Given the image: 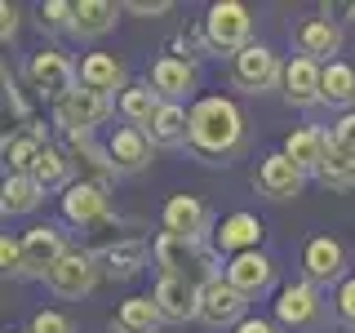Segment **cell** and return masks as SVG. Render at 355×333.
I'll use <instances>...</instances> for the list:
<instances>
[{
  "label": "cell",
  "mask_w": 355,
  "mask_h": 333,
  "mask_svg": "<svg viewBox=\"0 0 355 333\" xmlns=\"http://www.w3.org/2000/svg\"><path fill=\"white\" fill-rule=\"evenodd\" d=\"M244 142V116L231 98L209 94L191 107V151L205 164H227Z\"/></svg>",
  "instance_id": "1"
},
{
  "label": "cell",
  "mask_w": 355,
  "mask_h": 333,
  "mask_svg": "<svg viewBox=\"0 0 355 333\" xmlns=\"http://www.w3.org/2000/svg\"><path fill=\"white\" fill-rule=\"evenodd\" d=\"M218 258L222 253L214 249V244L205 240H182V236H155V262H160L164 275H173V280H191L205 289L209 280H218Z\"/></svg>",
  "instance_id": "2"
},
{
  "label": "cell",
  "mask_w": 355,
  "mask_h": 333,
  "mask_svg": "<svg viewBox=\"0 0 355 333\" xmlns=\"http://www.w3.org/2000/svg\"><path fill=\"white\" fill-rule=\"evenodd\" d=\"M275 325L284 333H324L329 329V302L315 284L293 280L275 293Z\"/></svg>",
  "instance_id": "3"
},
{
  "label": "cell",
  "mask_w": 355,
  "mask_h": 333,
  "mask_svg": "<svg viewBox=\"0 0 355 333\" xmlns=\"http://www.w3.org/2000/svg\"><path fill=\"white\" fill-rule=\"evenodd\" d=\"M205 44L214 53H231L236 58L240 49H249V36H253V14L249 5H240V0H218V5H209L205 14Z\"/></svg>",
  "instance_id": "4"
},
{
  "label": "cell",
  "mask_w": 355,
  "mask_h": 333,
  "mask_svg": "<svg viewBox=\"0 0 355 333\" xmlns=\"http://www.w3.org/2000/svg\"><path fill=\"white\" fill-rule=\"evenodd\" d=\"M27 80L40 98L62 103L71 89H80V67L67 58L62 49H40V53H31V62H27Z\"/></svg>",
  "instance_id": "5"
},
{
  "label": "cell",
  "mask_w": 355,
  "mask_h": 333,
  "mask_svg": "<svg viewBox=\"0 0 355 333\" xmlns=\"http://www.w3.org/2000/svg\"><path fill=\"white\" fill-rule=\"evenodd\" d=\"M280 80H284V62L266 44H249V49H240L231 58V85L240 94H266V89H275Z\"/></svg>",
  "instance_id": "6"
},
{
  "label": "cell",
  "mask_w": 355,
  "mask_h": 333,
  "mask_svg": "<svg viewBox=\"0 0 355 333\" xmlns=\"http://www.w3.org/2000/svg\"><path fill=\"white\" fill-rule=\"evenodd\" d=\"M111 107H116V98L94 94V89L80 85V89H71L62 103H53V125L62 133H94L111 116Z\"/></svg>",
  "instance_id": "7"
},
{
  "label": "cell",
  "mask_w": 355,
  "mask_h": 333,
  "mask_svg": "<svg viewBox=\"0 0 355 333\" xmlns=\"http://www.w3.org/2000/svg\"><path fill=\"white\" fill-rule=\"evenodd\" d=\"M98 275H103V266H98L94 253H85V249H67L58 266H53L49 275H44V284H49V293H58V298H89L94 293V284H98Z\"/></svg>",
  "instance_id": "8"
},
{
  "label": "cell",
  "mask_w": 355,
  "mask_h": 333,
  "mask_svg": "<svg viewBox=\"0 0 355 333\" xmlns=\"http://www.w3.org/2000/svg\"><path fill=\"white\" fill-rule=\"evenodd\" d=\"M244 311H249V298H244L227 275H218V280H209L205 289H200V325H209V329H236V325L249 320Z\"/></svg>",
  "instance_id": "9"
},
{
  "label": "cell",
  "mask_w": 355,
  "mask_h": 333,
  "mask_svg": "<svg viewBox=\"0 0 355 333\" xmlns=\"http://www.w3.org/2000/svg\"><path fill=\"white\" fill-rule=\"evenodd\" d=\"M302 280L315 284V289H329V284L347 280V249H342V240L311 236L302 244Z\"/></svg>",
  "instance_id": "10"
},
{
  "label": "cell",
  "mask_w": 355,
  "mask_h": 333,
  "mask_svg": "<svg viewBox=\"0 0 355 333\" xmlns=\"http://www.w3.org/2000/svg\"><path fill=\"white\" fill-rule=\"evenodd\" d=\"M160 227L164 236H182V240H205V231L214 227V214L200 196H169L160 209Z\"/></svg>",
  "instance_id": "11"
},
{
  "label": "cell",
  "mask_w": 355,
  "mask_h": 333,
  "mask_svg": "<svg viewBox=\"0 0 355 333\" xmlns=\"http://www.w3.org/2000/svg\"><path fill=\"white\" fill-rule=\"evenodd\" d=\"M94 258L103 266V275H111V280H133L155 258V244H147L142 236H125V240H111L103 249H94Z\"/></svg>",
  "instance_id": "12"
},
{
  "label": "cell",
  "mask_w": 355,
  "mask_h": 333,
  "mask_svg": "<svg viewBox=\"0 0 355 333\" xmlns=\"http://www.w3.org/2000/svg\"><path fill=\"white\" fill-rule=\"evenodd\" d=\"M253 187H258L266 200H293V196H302L306 173L297 169L284 151H271V155H262L258 173H253Z\"/></svg>",
  "instance_id": "13"
},
{
  "label": "cell",
  "mask_w": 355,
  "mask_h": 333,
  "mask_svg": "<svg viewBox=\"0 0 355 333\" xmlns=\"http://www.w3.org/2000/svg\"><path fill=\"white\" fill-rule=\"evenodd\" d=\"M147 85L164 98V103H178V98H187V94H191V89L200 85V67H196L191 58L164 53V58H155V62H151Z\"/></svg>",
  "instance_id": "14"
},
{
  "label": "cell",
  "mask_w": 355,
  "mask_h": 333,
  "mask_svg": "<svg viewBox=\"0 0 355 333\" xmlns=\"http://www.w3.org/2000/svg\"><path fill=\"white\" fill-rule=\"evenodd\" d=\"M320 85H324V62L302 58V53L284 62L280 94H284L288 107H315V103H320Z\"/></svg>",
  "instance_id": "15"
},
{
  "label": "cell",
  "mask_w": 355,
  "mask_h": 333,
  "mask_svg": "<svg viewBox=\"0 0 355 333\" xmlns=\"http://www.w3.org/2000/svg\"><path fill=\"white\" fill-rule=\"evenodd\" d=\"M155 307L169 325H187V320H200V284L191 280H173V275H160L151 289Z\"/></svg>",
  "instance_id": "16"
},
{
  "label": "cell",
  "mask_w": 355,
  "mask_h": 333,
  "mask_svg": "<svg viewBox=\"0 0 355 333\" xmlns=\"http://www.w3.org/2000/svg\"><path fill=\"white\" fill-rule=\"evenodd\" d=\"M22 253H27V275L44 280V275L58 266V258L67 253V236L53 227V222H40V227H31L27 236H22Z\"/></svg>",
  "instance_id": "17"
},
{
  "label": "cell",
  "mask_w": 355,
  "mask_h": 333,
  "mask_svg": "<svg viewBox=\"0 0 355 333\" xmlns=\"http://www.w3.org/2000/svg\"><path fill=\"white\" fill-rule=\"evenodd\" d=\"M293 44L302 58H315V62H338L333 53H342V27L333 18H302L293 27Z\"/></svg>",
  "instance_id": "18"
},
{
  "label": "cell",
  "mask_w": 355,
  "mask_h": 333,
  "mask_svg": "<svg viewBox=\"0 0 355 333\" xmlns=\"http://www.w3.org/2000/svg\"><path fill=\"white\" fill-rule=\"evenodd\" d=\"M107 209H111V200H107L103 182H85V178H80V182H71L62 191V218L76 222V227H94V222H103Z\"/></svg>",
  "instance_id": "19"
},
{
  "label": "cell",
  "mask_w": 355,
  "mask_h": 333,
  "mask_svg": "<svg viewBox=\"0 0 355 333\" xmlns=\"http://www.w3.org/2000/svg\"><path fill=\"white\" fill-rule=\"evenodd\" d=\"M151 151H155V142L147 138V129H116L111 133V142H107V155H111V169L116 173H142L151 164Z\"/></svg>",
  "instance_id": "20"
},
{
  "label": "cell",
  "mask_w": 355,
  "mask_h": 333,
  "mask_svg": "<svg viewBox=\"0 0 355 333\" xmlns=\"http://www.w3.org/2000/svg\"><path fill=\"white\" fill-rule=\"evenodd\" d=\"M262 218L258 214H227L222 218V227L214 231V249L218 253H231V258H240V253H253L262 244Z\"/></svg>",
  "instance_id": "21"
},
{
  "label": "cell",
  "mask_w": 355,
  "mask_h": 333,
  "mask_svg": "<svg viewBox=\"0 0 355 333\" xmlns=\"http://www.w3.org/2000/svg\"><path fill=\"white\" fill-rule=\"evenodd\" d=\"M80 85L85 89H94V94H125L129 89V67H125V58H116V53H85L80 58Z\"/></svg>",
  "instance_id": "22"
},
{
  "label": "cell",
  "mask_w": 355,
  "mask_h": 333,
  "mask_svg": "<svg viewBox=\"0 0 355 333\" xmlns=\"http://www.w3.org/2000/svg\"><path fill=\"white\" fill-rule=\"evenodd\" d=\"M227 280L236 284L244 298H258V293H266V289L275 284V262L266 258L262 249L240 253V258H231V262H227Z\"/></svg>",
  "instance_id": "23"
},
{
  "label": "cell",
  "mask_w": 355,
  "mask_h": 333,
  "mask_svg": "<svg viewBox=\"0 0 355 333\" xmlns=\"http://www.w3.org/2000/svg\"><path fill=\"white\" fill-rule=\"evenodd\" d=\"M284 155L306 178H320V169H324V155H329V133H320V129H293L284 138Z\"/></svg>",
  "instance_id": "24"
},
{
  "label": "cell",
  "mask_w": 355,
  "mask_h": 333,
  "mask_svg": "<svg viewBox=\"0 0 355 333\" xmlns=\"http://www.w3.org/2000/svg\"><path fill=\"white\" fill-rule=\"evenodd\" d=\"M147 138L155 147H187L191 142V111L182 103H164L155 111V120L147 125Z\"/></svg>",
  "instance_id": "25"
},
{
  "label": "cell",
  "mask_w": 355,
  "mask_h": 333,
  "mask_svg": "<svg viewBox=\"0 0 355 333\" xmlns=\"http://www.w3.org/2000/svg\"><path fill=\"white\" fill-rule=\"evenodd\" d=\"M120 22V5L111 0H76V18H71V36L76 40H98Z\"/></svg>",
  "instance_id": "26"
},
{
  "label": "cell",
  "mask_w": 355,
  "mask_h": 333,
  "mask_svg": "<svg viewBox=\"0 0 355 333\" xmlns=\"http://www.w3.org/2000/svg\"><path fill=\"white\" fill-rule=\"evenodd\" d=\"M44 205V187L31 173H9L5 187H0V209L5 218H22V214H36Z\"/></svg>",
  "instance_id": "27"
},
{
  "label": "cell",
  "mask_w": 355,
  "mask_h": 333,
  "mask_svg": "<svg viewBox=\"0 0 355 333\" xmlns=\"http://www.w3.org/2000/svg\"><path fill=\"white\" fill-rule=\"evenodd\" d=\"M320 103L342 107V116L355 111V67L351 62H324V85H320Z\"/></svg>",
  "instance_id": "28"
},
{
  "label": "cell",
  "mask_w": 355,
  "mask_h": 333,
  "mask_svg": "<svg viewBox=\"0 0 355 333\" xmlns=\"http://www.w3.org/2000/svg\"><path fill=\"white\" fill-rule=\"evenodd\" d=\"M160 107H164V98L155 94V89H151L147 80H142V85H129L125 94L116 98V111L129 120L133 129H147L151 120H155V111H160Z\"/></svg>",
  "instance_id": "29"
},
{
  "label": "cell",
  "mask_w": 355,
  "mask_h": 333,
  "mask_svg": "<svg viewBox=\"0 0 355 333\" xmlns=\"http://www.w3.org/2000/svg\"><path fill=\"white\" fill-rule=\"evenodd\" d=\"M160 307H155L151 293H138V298H125L116 311V329L125 333H155V325H160Z\"/></svg>",
  "instance_id": "30"
},
{
  "label": "cell",
  "mask_w": 355,
  "mask_h": 333,
  "mask_svg": "<svg viewBox=\"0 0 355 333\" xmlns=\"http://www.w3.org/2000/svg\"><path fill=\"white\" fill-rule=\"evenodd\" d=\"M49 147V142L40 138V129L31 133H14V138H5V169L9 173H31L40 160V151Z\"/></svg>",
  "instance_id": "31"
},
{
  "label": "cell",
  "mask_w": 355,
  "mask_h": 333,
  "mask_svg": "<svg viewBox=\"0 0 355 333\" xmlns=\"http://www.w3.org/2000/svg\"><path fill=\"white\" fill-rule=\"evenodd\" d=\"M31 178H36L44 191H67V187H71V155L58 151V147H44Z\"/></svg>",
  "instance_id": "32"
},
{
  "label": "cell",
  "mask_w": 355,
  "mask_h": 333,
  "mask_svg": "<svg viewBox=\"0 0 355 333\" xmlns=\"http://www.w3.org/2000/svg\"><path fill=\"white\" fill-rule=\"evenodd\" d=\"M62 151L71 155V160H85V164H94L103 178H111L116 169H111V155L107 147H98L94 142V133H62Z\"/></svg>",
  "instance_id": "33"
},
{
  "label": "cell",
  "mask_w": 355,
  "mask_h": 333,
  "mask_svg": "<svg viewBox=\"0 0 355 333\" xmlns=\"http://www.w3.org/2000/svg\"><path fill=\"white\" fill-rule=\"evenodd\" d=\"M320 182L333 187V191H351L355 187V160L342 155L333 142H329V155H324V169H320Z\"/></svg>",
  "instance_id": "34"
},
{
  "label": "cell",
  "mask_w": 355,
  "mask_h": 333,
  "mask_svg": "<svg viewBox=\"0 0 355 333\" xmlns=\"http://www.w3.org/2000/svg\"><path fill=\"white\" fill-rule=\"evenodd\" d=\"M71 18H76V0H49V5H40L44 31H71Z\"/></svg>",
  "instance_id": "35"
},
{
  "label": "cell",
  "mask_w": 355,
  "mask_h": 333,
  "mask_svg": "<svg viewBox=\"0 0 355 333\" xmlns=\"http://www.w3.org/2000/svg\"><path fill=\"white\" fill-rule=\"evenodd\" d=\"M333 320L355 333V275H347V280L338 284V298H333Z\"/></svg>",
  "instance_id": "36"
},
{
  "label": "cell",
  "mask_w": 355,
  "mask_h": 333,
  "mask_svg": "<svg viewBox=\"0 0 355 333\" xmlns=\"http://www.w3.org/2000/svg\"><path fill=\"white\" fill-rule=\"evenodd\" d=\"M31 333H76V320L71 316H62V311H53V307H44L31 316Z\"/></svg>",
  "instance_id": "37"
},
{
  "label": "cell",
  "mask_w": 355,
  "mask_h": 333,
  "mask_svg": "<svg viewBox=\"0 0 355 333\" xmlns=\"http://www.w3.org/2000/svg\"><path fill=\"white\" fill-rule=\"evenodd\" d=\"M0 266H5V275H27V253H22V240H14V236L0 240Z\"/></svg>",
  "instance_id": "38"
},
{
  "label": "cell",
  "mask_w": 355,
  "mask_h": 333,
  "mask_svg": "<svg viewBox=\"0 0 355 333\" xmlns=\"http://www.w3.org/2000/svg\"><path fill=\"white\" fill-rule=\"evenodd\" d=\"M329 142H333V147H338L342 155H351V160H355V111H347V116H342L338 125H333Z\"/></svg>",
  "instance_id": "39"
},
{
  "label": "cell",
  "mask_w": 355,
  "mask_h": 333,
  "mask_svg": "<svg viewBox=\"0 0 355 333\" xmlns=\"http://www.w3.org/2000/svg\"><path fill=\"white\" fill-rule=\"evenodd\" d=\"M18 36V5H9V0H0V40H14Z\"/></svg>",
  "instance_id": "40"
},
{
  "label": "cell",
  "mask_w": 355,
  "mask_h": 333,
  "mask_svg": "<svg viewBox=\"0 0 355 333\" xmlns=\"http://www.w3.org/2000/svg\"><path fill=\"white\" fill-rule=\"evenodd\" d=\"M125 9H129V14H142V18H151V14H169L173 5H169V0H129Z\"/></svg>",
  "instance_id": "41"
},
{
  "label": "cell",
  "mask_w": 355,
  "mask_h": 333,
  "mask_svg": "<svg viewBox=\"0 0 355 333\" xmlns=\"http://www.w3.org/2000/svg\"><path fill=\"white\" fill-rule=\"evenodd\" d=\"M231 333H284L280 325H275V320H262V316H249L244 320V325H236Z\"/></svg>",
  "instance_id": "42"
},
{
  "label": "cell",
  "mask_w": 355,
  "mask_h": 333,
  "mask_svg": "<svg viewBox=\"0 0 355 333\" xmlns=\"http://www.w3.org/2000/svg\"><path fill=\"white\" fill-rule=\"evenodd\" d=\"M324 18H333L338 27H342V22H355V0H342V5L333 0V5H324Z\"/></svg>",
  "instance_id": "43"
},
{
  "label": "cell",
  "mask_w": 355,
  "mask_h": 333,
  "mask_svg": "<svg viewBox=\"0 0 355 333\" xmlns=\"http://www.w3.org/2000/svg\"><path fill=\"white\" fill-rule=\"evenodd\" d=\"M18 333H31V329H18Z\"/></svg>",
  "instance_id": "44"
}]
</instances>
